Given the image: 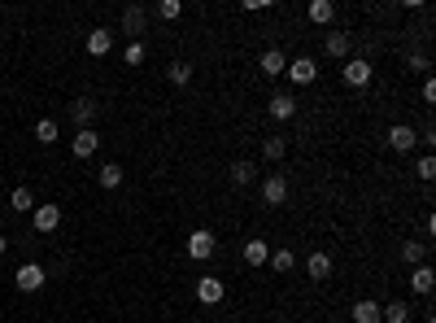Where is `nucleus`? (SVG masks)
Instances as JSON below:
<instances>
[{
  "label": "nucleus",
  "mask_w": 436,
  "mask_h": 323,
  "mask_svg": "<svg viewBox=\"0 0 436 323\" xmlns=\"http://www.w3.org/2000/svg\"><path fill=\"white\" fill-rule=\"evenodd\" d=\"M188 258H196V262H205V258H214V249H218V240H214V232L210 228H196V232H188Z\"/></svg>",
  "instance_id": "1"
},
{
  "label": "nucleus",
  "mask_w": 436,
  "mask_h": 323,
  "mask_svg": "<svg viewBox=\"0 0 436 323\" xmlns=\"http://www.w3.org/2000/svg\"><path fill=\"white\" fill-rule=\"evenodd\" d=\"M371 74H375V70H371V61H367V57H349V61L341 66V79H345L349 88H367V83H371Z\"/></svg>",
  "instance_id": "2"
},
{
  "label": "nucleus",
  "mask_w": 436,
  "mask_h": 323,
  "mask_svg": "<svg viewBox=\"0 0 436 323\" xmlns=\"http://www.w3.org/2000/svg\"><path fill=\"white\" fill-rule=\"evenodd\" d=\"M44 280H48V276H44V266H40V262H22V266L13 271V284H18L22 293H40V288H44Z\"/></svg>",
  "instance_id": "3"
},
{
  "label": "nucleus",
  "mask_w": 436,
  "mask_h": 323,
  "mask_svg": "<svg viewBox=\"0 0 436 323\" xmlns=\"http://www.w3.org/2000/svg\"><path fill=\"white\" fill-rule=\"evenodd\" d=\"M284 74H288L297 88H305V83H314V79H319V66H314V57H297V61H288V66H284Z\"/></svg>",
  "instance_id": "4"
},
{
  "label": "nucleus",
  "mask_w": 436,
  "mask_h": 323,
  "mask_svg": "<svg viewBox=\"0 0 436 323\" xmlns=\"http://www.w3.org/2000/svg\"><path fill=\"white\" fill-rule=\"evenodd\" d=\"M223 297H227V284H223V280H214V276L196 280V302H201V306H218Z\"/></svg>",
  "instance_id": "5"
},
{
  "label": "nucleus",
  "mask_w": 436,
  "mask_h": 323,
  "mask_svg": "<svg viewBox=\"0 0 436 323\" xmlns=\"http://www.w3.org/2000/svg\"><path fill=\"white\" fill-rule=\"evenodd\" d=\"M415 144H419V131H415V127H406V122L389 127V148H393V153H410Z\"/></svg>",
  "instance_id": "6"
},
{
  "label": "nucleus",
  "mask_w": 436,
  "mask_h": 323,
  "mask_svg": "<svg viewBox=\"0 0 436 323\" xmlns=\"http://www.w3.org/2000/svg\"><path fill=\"white\" fill-rule=\"evenodd\" d=\"M262 201L266 206H284L288 201V180L284 175H266L262 180Z\"/></svg>",
  "instance_id": "7"
},
{
  "label": "nucleus",
  "mask_w": 436,
  "mask_h": 323,
  "mask_svg": "<svg viewBox=\"0 0 436 323\" xmlns=\"http://www.w3.org/2000/svg\"><path fill=\"white\" fill-rule=\"evenodd\" d=\"M31 223H35V232H57L61 228V206H35Z\"/></svg>",
  "instance_id": "8"
},
{
  "label": "nucleus",
  "mask_w": 436,
  "mask_h": 323,
  "mask_svg": "<svg viewBox=\"0 0 436 323\" xmlns=\"http://www.w3.org/2000/svg\"><path fill=\"white\" fill-rule=\"evenodd\" d=\"M96 148H100V136H96V127H83L79 136L70 140V153H74V158H92Z\"/></svg>",
  "instance_id": "9"
},
{
  "label": "nucleus",
  "mask_w": 436,
  "mask_h": 323,
  "mask_svg": "<svg viewBox=\"0 0 436 323\" xmlns=\"http://www.w3.org/2000/svg\"><path fill=\"white\" fill-rule=\"evenodd\" d=\"M293 114H297V96H293V92H275V96H271V118H275V122H288Z\"/></svg>",
  "instance_id": "10"
},
{
  "label": "nucleus",
  "mask_w": 436,
  "mask_h": 323,
  "mask_svg": "<svg viewBox=\"0 0 436 323\" xmlns=\"http://www.w3.org/2000/svg\"><path fill=\"white\" fill-rule=\"evenodd\" d=\"M144 22H148V13H144L140 5H131V9H122V35H131V40H140V35H144Z\"/></svg>",
  "instance_id": "11"
},
{
  "label": "nucleus",
  "mask_w": 436,
  "mask_h": 323,
  "mask_svg": "<svg viewBox=\"0 0 436 323\" xmlns=\"http://www.w3.org/2000/svg\"><path fill=\"white\" fill-rule=\"evenodd\" d=\"M266 258H271V245H266L262 236L244 240V262H249V266H266Z\"/></svg>",
  "instance_id": "12"
},
{
  "label": "nucleus",
  "mask_w": 436,
  "mask_h": 323,
  "mask_svg": "<svg viewBox=\"0 0 436 323\" xmlns=\"http://www.w3.org/2000/svg\"><path fill=\"white\" fill-rule=\"evenodd\" d=\"M70 118L79 122V131H83V127H92V118H96V101H92V96H79V101L70 105Z\"/></svg>",
  "instance_id": "13"
},
{
  "label": "nucleus",
  "mask_w": 436,
  "mask_h": 323,
  "mask_svg": "<svg viewBox=\"0 0 436 323\" xmlns=\"http://www.w3.org/2000/svg\"><path fill=\"white\" fill-rule=\"evenodd\" d=\"M110 48H114V31H105V27H96V31L88 35V53H92V57H105Z\"/></svg>",
  "instance_id": "14"
},
{
  "label": "nucleus",
  "mask_w": 436,
  "mask_h": 323,
  "mask_svg": "<svg viewBox=\"0 0 436 323\" xmlns=\"http://www.w3.org/2000/svg\"><path fill=\"white\" fill-rule=\"evenodd\" d=\"M323 48H327V57H336V61L345 57V61H349V35H345V31H327Z\"/></svg>",
  "instance_id": "15"
},
{
  "label": "nucleus",
  "mask_w": 436,
  "mask_h": 323,
  "mask_svg": "<svg viewBox=\"0 0 436 323\" xmlns=\"http://www.w3.org/2000/svg\"><path fill=\"white\" fill-rule=\"evenodd\" d=\"M432 284H436V276H432V266H428V262L410 271V288H415L419 297H428V293H432Z\"/></svg>",
  "instance_id": "16"
},
{
  "label": "nucleus",
  "mask_w": 436,
  "mask_h": 323,
  "mask_svg": "<svg viewBox=\"0 0 436 323\" xmlns=\"http://www.w3.org/2000/svg\"><path fill=\"white\" fill-rule=\"evenodd\" d=\"M305 276H310V280H327L331 276V258L327 254H310V258H305Z\"/></svg>",
  "instance_id": "17"
},
{
  "label": "nucleus",
  "mask_w": 436,
  "mask_h": 323,
  "mask_svg": "<svg viewBox=\"0 0 436 323\" xmlns=\"http://www.w3.org/2000/svg\"><path fill=\"white\" fill-rule=\"evenodd\" d=\"M266 74H271V79H279V74H284V66H288V57L284 53H279V48H266V53H262V61H258Z\"/></svg>",
  "instance_id": "18"
},
{
  "label": "nucleus",
  "mask_w": 436,
  "mask_h": 323,
  "mask_svg": "<svg viewBox=\"0 0 436 323\" xmlns=\"http://www.w3.org/2000/svg\"><path fill=\"white\" fill-rule=\"evenodd\" d=\"M305 18H310V22H319V27H327V22L336 18V5H331V0H314V5L305 9Z\"/></svg>",
  "instance_id": "19"
},
{
  "label": "nucleus",
  "mask_w": 436,
  "mask_h": 323,
  "mask_svg": "<svg viewBox=\"0 0 436 323\" xmlns=\"http://www.w3.org/2000/svg\"><path fill=\"white\" fill-rule=\"evenodd\" d=\"M379 323H410V306H406V302H389V306H379Z\"/></svg>",
  "instance_id": "20"
},
{
  "label": "nucleus",
  "mask_w": 436,
  "mask_h": 323,
  "mask_svg": "<svg viewBox=\"0 0 436 323\" xmlns=\"http://www.w3.org/2000/svg\"><path fill=\"white\" fill-rule=\"evenodd\" d=\"M166 79H170L175 88H188V83H192V66H188V61H170V66H166Z\"/></svg>",
  "instance_id": "21"
},
{
  "label": "nucleus",
  "mask_w": 436,
  "mask_h": 323,
  "mask_svg": "<svg viewBox=\"0 0 436 323\" xmlns=\"http://www.w3.org/2000/svg\"><path fill=\"white\" fill-rule=\"evenodd\" d=\"M96 184H100V188H118V184H122V166H118V162H105V166L96 170Z\"/></svg>",
  "instance_id": "22"
},
{
  "label": "nucleus",
  "mask_w": 436,
  "mask_h": 323,
  "mask_svg": "<svg viewBox=\"0 0 436 323\" xmlns=\"http://www.w3.org/2000/svg\"><path fill=\"white\" fill-rule=\"evenodd\" d=\"M253 180H258V166H253V162H236V166H232V184H236V188H249Z\"/></svg>",
  "instance_id": "23"
},
{
  "label": "nucleus",
  "mask_w": 436,
  "mask_h": 323,
  "mask_svg": "<svg viewBox=\"0 0 436 323\" xmlns=\"http://www.w3.org/2000/svg\"><path fill=\"white\" fill-rule=\"evenodd\" d=\"M266 262H271V271H279V276H288V271L297 266V254H293V249H275Z\"/></svg>",
  "instance_id": "24"
},
{
  "label": "nucleus",
  "mask_w": 436,
  "mask_h": 323,
  "mask_svg": "<svg viewBox=\"0 0 436 323\" xmlns=\"http://www.w3.org/2000/svg\"><path fill=\"white\" fill-rule=\"evenodd\" d=\"M353 323H379V306L375 302H353Z\"/></svg>",
  "instance_id": "25"
},
{
  "label": "nucleus",
  "mask_w": 436,
  "mask_h": 323,
  "mask_svg": "<svg viewBox=\"0 0 436 323\" xmlns=\"http://www.w3.org/2000/svg\"><path fill=\"white\" fill-rule=\"evenodd\" d=\"M144 57H148V48H144V40H131V44L122 48V61H126V66H144Z\"/></svg>",
  "instance_id": "26"
},
{
  "label": "nucleus",
  "mask_w": 436,
  "mask_h": 323,
  "mask_svg": "<svg viewBox=\"0 0 436 323\" xmlns=\"http://www.w3.org/2000/svg\"><path fill=\"white\" fill-rule=\"evenodd\" d=\"M57 136H61V131H57L53 118H40V122H35V140H40V144H57Z\"/></svg>",
  "instance_id": "27"
},
{
  "label": "nucleus",
  "mask_w": 436,
  "mask_h": 323,
  "mask_svg": "<svg viewBox=\"0 0 436 323\" xmlns=\"http://www.w3.org/2000/svg\"><path fill=\"white\" fill-rule=\"evenodd\" d=\"M153 13H158L162 22H175V18H184V5H179V0H158Z\"/></svg>",
  "instance_id": "28"
},
{
  "label": "nucleus",
  "mask_w": 436,
  "mask_h": 323,
  "mask_svg": "<svg viewBox=\"0 0 436 323\" xmlns=\"http://www.w3.org/2000/svg\"><path fill=\"white\" fill-rule=\"evenodd\" d=\"M262 153H266V162H279L288 153V144H284V136H271V140H262Z\"/></svg>",
  "instance_id": "29"
},
{
  "label": "nucleus",
  "mask_w": 436,
  "mask_h": 323,
  "mask_svg": "<svg viewBox=\"0 0 436 323\" xmlns=\"http://www.w3.org/2000/svg\"><path fill=\"white\" fill-rule=\"evenodd\" d=\"M9 206H13V210H22V214H27V210H35V196H31V188H13Z\"/></svg>",
  "instance_id": "30"
},
{
  "label": "nucleus",
  "mask_w": 436,
  "mask_h": 323,
  "mask_svg": "<svg viewBox=\"0 0 436 323\" xmlns=\"http://www.w3.org/2000/svg\"><path fill=\"white\" fill-rule=\"evenodd\" d=\"M401 258H406L410 266H423V258H428V245H401Z\"/></svg>",
  "instance_id": "31"
},
{
  "label": "nucleus",
  "mask_w": 436,
  "mask_h": 323,
  "mask_svg": "<svg viewBox=\"0 0 436 323\" xmlns=\"http://www.w3.org/2000/svg\"><path fill=\"white\" fill-rule=\"evenodd\" d=\"M419 180H436V158H419Z\"/></svg>",
  "instance_id": "32"
},
{
  "label": "nucleus",
  "mask_w": 436,
  "mask_h": 323,
  "mask_svg": "<svg viewBox=\"0 0 436 323\" xmlns=\"http://www.w3.org/2000/svg\"><path fill=\"white\" fill-rule=\"evenodd\" d=\"M406 66H410V70H419V74H423V70H428V66H432V61H428V53H415V57H410V61H406Z\"/></svg>",
  "instance_id": "33"
},
{
  "label": "nucleus",
  "mask_w": 436,
  "mask_h": 323,
  "mask_svg": "<svg viewBox=\"0 0 436 323\" xmlns=\"http://www.w3.org/2000/svg\"><path fill=\"white\" fill-rule=\"evenodd\" d=\"M5 249H9V245H5V236H0V254H5Z\"/></svg>",
  "instance_id": "34"
}]
</instances>
